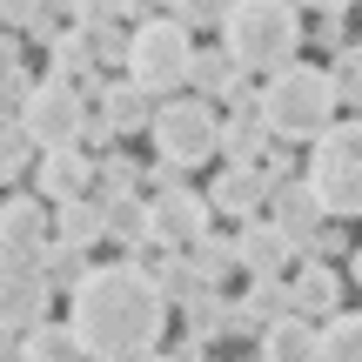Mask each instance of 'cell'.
<instances>
[{"mask_svg":"<svg viewBox=\"0 0 362 362\" xmlns=\"http://www.w3.org/2000/svg\"><path fill=\"white\" fill-rule=\"evenodd\" d=\"M67 329H74L81 356L128 362V356H161L168 336V296H161L155 269L134 255L107 262V269H81V282L67 288Z\"/></svg>","mask_w":362,"mask_h":362,"instance_id":"cell-1","label":"cell"},{"mask_svg":"<svg viewBox=\"0 0 362 362\" xmlns=\"http://www.w3.org/2000/svg\"><path fill=\"white\" fill-rule=\"evenodd\" d=\"M215 27H221V54L242 74H269V67L296 61V47H302L296 0H228Z\"/></svg>","mask_w":362,"mask_h":362,"instance_id":"cell-2","label":"cell"},{"mask_svg":"<svg viewBox=\"0 0 362 362\" xmlns=\"http://www.w3.org/2000/svg\"><path fill=\"white\" fill-rule=\"evenodd\" d=\"M255 115L269 128V141H309L322 121H336V88H329L322 67L282 61L269 67V88L255 94Z\"/></svg>","mask_w":362,"mask_h":362,"instance_id":"cell-3","label":"cell"},{"mask_svg":"<svg viewBox=\"0 0 362 362\" xmlns=\"http://www.w3.org/2000/svg\"><path fill=\"white\" fill-rule=\"evenodd\" d=\"M309 141H315V148H309L302 181L315 188L322 215L349 221L356 208H362V128H356V121H322Z\"/></svg>","mask_w":362,"mask_h":362,"instance_id":"cell-4","label":"cell"},{"mask_svg":"<svg viewBox=\"0 0 362 362\" xmlns=\"http://www.w3.org/2000/svg\"><path fill=\"white\" fill-rule=\"evenodd\" d=\"M188 27L175 21V13H148V21H134L128 34V81L134 88H148L161 101V94H181V81H188Z\"/></svg>","mask_w":362,"mask_h":362,"instance_id":"cell-5","label":"cell"},{"mask_svg":"<svg viewBox=\"0 0 362 362\" xmlns=\"http://www.w3.org/2000/svg\"><path fill=\"white\" fill-rule=\"evenodd\" d=\"M215 101L208 94H161L155 115H148V134H155L161 161L168 168H202V161H215Z\"/></svg>","mask_w":362,"mask_h":362,"instance_id":"cell-6","label":"cell"},{"mask_svg":"<svg viewBox=\"0 0 362 362\" xmlns=\"http://www.w3.org/2000/svg\"><path fill=\"white\" fill-rule=\"evenodd\" d=\"M81 115H88V101H81L74 81L47 74V81H27L21 94V128L34 148H74L81 141Z\"/></svg>","mask_w":362,"mask_h":362,"instance_id":"cell-7","label":"cell"},{"mask_svg":"<svg viewBox=\"0 0 362 362\" xmlns=\"http://www.w3.org/2000/svg\"><path fill=\"white\" fill-rule=\"evenodd\" d=\"M202 228H208V194L181 188V181H161V188L148 194V242L181 248L188 235H202Z\"/></svg>","mask_w":362,"mask_h":362,"instance_id":"cell-8","label":"cell"},{"mask_svg":"<svg viewBox=\"0 0 362 362\" xmlns=\"http://www.w3.org/2000/svg\"><path fill=\"white\" fill-rule=\"evenodd\" d=\"M47 302H54V288L40 282L34 262L0 255V322H7V329H27V322H40V315H47Z\"/></svg>","mask_w":362,"mask_h":362,"instance_id":"cell-9","label":"cell"},{"mask_svg":"<svg viewBox=\"0 0 362 362\" xmlns=\"http://www.w3.org/2000/svg\"><path fill=\"white\" fill-rule=\"evenodd\" d=\"M248 228L235 235V269L248 275V282H275V275L296 262V248H288V235L275 228V221H255V215H242Z\"/></svg>","mask_w":362,"mask_h":362,"instance_id":"cell-10","label":"cell"},{"mask_svg":"<svg viewBox=\"0 0 362 362\" xmlns=\"http://www.w3.org/2000/svg\"><path fill=\"white\" fill-rule=\"evenodd\" d=\"M262 194H269V168H262V161H242V155H228L221 175L208 181V208H221V215H235V221L255 215Z\"/></svg>","mask_w":362,"mask_h":362,"instance_id":"cell-11","label":"cell"},{"mask_svg":"<svg viewBox=\"0 0 362 362\" xmlns=\"http://www.w3.org/2000/svg\"><path fill=\"white\" fill-rule=\"evenodd\" d=\"M262 202H269V221L288 235V242H302L315 221H329V215H322V202H315V188H309V181H302L296 168H288V175H275Z\"/></svg>","mask_w":362,"mask_h":362,"instance_id":"cell-12","label":"cell"},{"mask_svg":"<svg viewBox=\"0 0 362 362\" xmlns=\"http://www.w3.org/2000/svg\"><path fill=\"white\" fill-rule=\"evenodd\" d=\"M40 248H47V202H40V194H13V202H0V255L34 262Z\"/></svg>","mask_w":362,"mask_h":362,"instance_id":"cell-13","label":"cell"},{"mask_svg":"<svg viewBox=\"0 0 362 362\" xmlns=\"http://www.w3.org/2000/svg\"><path fill=\"white\" fill-rule=\"evenodd\" d=\"M94 115L107 121V134H115V141H128V134H148L155 94H148V88H134V81H107V88L94 94Z\"/></svg>","mask_w":362,"mask_h":362,"instance_id":"cell-14","label":"cell"},{"mask_svg":"<svg viewBox=\"0 0 362 362\" xmlns=\"http://www.w3.org/2000/svg\"><path fill=\"white\" fill-rule=\"evenodd\" d=\"M88 181H94V161H88V148H40V168H34V188H40V202H61V194H88Z\"/></svg>","mask_w":362,"mask_h":362,"instance_id":"cell-15","label":"cell"},{"mask_svg":"<svg viewBox=\"0 0 362 362\" xmlns=\"http://www.w3.org/2000/svg\"><path fill=\"white\" fill-rule=\"evenodd\" d=\"M262 356L269 362H309V356H322V329L309 315L282 309L275 322H262Z\"/></svg>","mask_w":362,"mask_h":362,"instance_id":"cell-16","label":"cell"},{"mask_svg":"<svg viewBox=\"0 0 362 362\" xmlns=\"http://www.w3.org/2000/svg\"><path fill=\"white\" fill-rule=\"evenodd\" d=\"M47 242L94 248V242H101V202H94V194H61L54 215H47Z\"/></svg>","mask_w":362,"mask_h":362,"instance_id":"cell-17","label":"cell"},{"mask_svg":"<svg viewBox=\"0 0 362 362\" xmlns=\"http://www.w3.org/2000/svg\"><path fill=\"white\" fill-rule=\"evenodd\" d=\"M101 235L134 255V248L148 242V202H141L134 188H107V194H101Z\"/></svg>","mask_w":362,"mask_h":362,"instance_id":"cell-18","label":"cell"},{"mask_svg":"<svg viewBox=\"0 0 362 362\" xmlns=\"http://www.w3.org/2000/svg\"><path fill=\"white\" fill-rule=\"evenodd\" d=\"M215 155H242V161H262V155H269V128H262V115H255V94H242L235 115L215 128Z\"/></svg>","mask_w":362,"mask_h":362,"instance_id":"cell-19","label":"cell"},{"mask_svg":"<svg viewBox=\"0 0 362 362\" xmlns=\"http://www.w3.org/2000/svg\"><path fill=\"white\" fill-rule=\"evenodd\" d=\"M282 288H288V309H296V315H329L336 296H342L336 269H322V262H309V269H302L296 282H282Z\"/></svg>","mask_w":362,"mask_h":362,"instance_id":"cell-20","label":"cell"},{"mask_svg":"<svg viewBox=\"0 0 362 362\" xmlns=\"http://www.w3.org/2000/svg\"><path fill=\"white\" fill-rule=\"evenodd\" d=\"M21 356L27 362H74L81 342H74V329H67V322H47V315H40V322L21 329Z\"/></svg>","mask_w":362,"mask_h":362,"instance_id":"cell-21","label":"cell"},{"mask_svg":"<svg viewBox=\"0 0 362 362\" xmlns=\"http://www.w3.org/2000/svg\"><path fill=\"white\" fill-rule=\"evenodd\" d=\"M235 81H242V67H235L221 47H208V54L194 47V54H188V81H181V88H194V94L215 101V94H235Z\"/></svg>","mask_w":362,"mask_h":362,"instance_id":"cell-22","label":"cell"},{"mask_svg":"<svg viewBox=\"0 0 362 362\" xmlns=\"http://www.w3.org/2000/svg\"><path fill=\"white\" fill-rule=\"evenodd\" d=\"M181 255L194 262V275H202V282H221V275L235 269V242H228V235H215V228L188 235V242H181Z\"/></svg>","mask_w":362,"mask_h":362,"instance_id":"cell-23","label":"cell"},{"mask_svg":"<svg viewBox=\"0 0 362 362\" xmlns=\"http://www.w3.org/2000/svg\"><path fill=\"white\" fill-rule=\"evenodd\" d=\"M47 54H54V74L74 81V74H88V67H94V34H88V27H54Z\"/></svg>","mask_w":362,"mask_h":362,"instance_id":"cell-24","label":"cell"},{"mask_svg":"<svg viewBox=\"0 0 362 362\" xmlns=\"http://www.w3.org/2000/svg\"><path fill=\"white\" fill-rule=\"evenodd\" d=\"M34 269H40V282H47V288H74V282H81V269H88V248L47 242V248L34 255Z\"/></svg>","mask_w":362,"mask_h":362,"instance_id":"cell-25","label":"cell"},{"mask_svg":"<svg viewBox=\"0 0 362 362\" xmlns=\"http://www.w3.org/2000/svg\"><path fill=\"white\" fill-rule=\"evenodd\" d=\"M362 349V315L356 309H329V322H322V356H342L349 362Z\"/></svg>","mask_w":362,"mask_h":362,"instance_id":"cell-26","label":"cell"},{"mask_svg":"<svg viewBox=\"0 0 362 362\" xmlns=\"http://www.w3.org/2000/svg\"><path fill=\"white\" fill-rule=\"evenodd\" d=\"M329 88H336V101H356V81H362V54L356 40H336V67H322Z\"/></svg>","mask_w":362,"mask_h":362,"instance_id":"cell-27","label":"cell"},{"mask_svg":"<svg viewBox=\"0 0 362 362\" xmlns=\"http://www.w3.org/2000/svg\"><path fill=\"white\" fill-rule=\"evenodd\" d=\"M155 282H161V296H168V302H181V296H194V288H202V275H194V262L175 248V255L155 269Z\"/></svg>","mask_w":362,"mask_h":362,"instance_id":"cell-28","label":"cell"},{"mask_svg":"<svg viewBox=\"0 0 362 362\" xmlns=\"http://www.w3.org/2000/svg\"><path fill=\"white\" fill-rule=\"evenodd\" d=\"M221 7H228V0H161V13H175L188 34H194V27H215Z\"/></svg>","mask_w":362,"mask_h":362,"instance_id":"cell-29","label":"cell"},{"mask_svg":"<svg viewBox=\"0 0 362 362\" xmlns=\"http://www.w3.org/2000/svg\"><path fill=\"white\" fill-rule=\"evenodd\" d=\"M74 27H128V13H121V0H74Z\"/></svg>","mask_w":362,"mask_h":362,"instance_id":"cell-30","label":"cell"},{"mask_svg":"<svg viewBox=\"0 0 362 362\" xmlns=\"http://www.w3.org/2000/svg\"><path fill=\"white\" fill-rule=\"evenodd\" d=\"M128 61V34L121 27H94V67H121Z\"/></svg>","mask_w":362,"mask_h":362,"instance_id":"cell-31","label":"cell"},{"mask_svg":"<svg viewBox=\"0 0 362 362\" xmlns=\"http://www.w3.org/2000/svg\"><path fill=\"white\" fill-rule=\"evenodd\" d=\"M94 175H101V188H134V181H141V168H134L128 155H101Z\"/></svg>","mask_w":362,"mask_h":362,"instance_id":"cell-32","label":"cell"},{"mask_svg":"<svg viewBox=\"0 0 362 362\" xmlns=\"http://www.w3.org/2000/svg\"><path fill=\"white\" fill-rule=\"evenodd\" d=\"M27 155H34V141H0V181H13V175H27Z\"/></svg>","mask_w":362,"mask_h":362,"instance_id":"cell-33","label":"cell"},{"mask_svg":"<svg viewBox=\"0 0 362 362\" xmlns=\"http://www.w3.org/2000/svg\"><path fill=\"white\" fill-rule=\"evenodd\" d=\"M21 94H13V88H0V141H21Z\"/></svg>","mask_w":362,"mask_h":362,"instance_id":"cell-34","label":"cell"},{"mask_svg":"<svg viewBox=\"0 0 362 362\" xmlns=\"http://www.w3.org/2000/svg\"><path fill=\"white\" fill-rule=\"evenodd\" d=\"M315 40H322V47H336V40H349V21H342L336 7H322V21H315Z\"/></svg>","mask_w":362,"mask_h":362,"instance_id":"cell-35","label":"cell"},{"mask_svg":"<svg viewBox=\"0 0 362 362\" xmlns=\"http://www.w3.org/2000/svg\"><path fill=\"white\" fill-rule=\"evenodd\" d=\"M34 13H47V21L61 27V21H74V0H34Z\"/></svg>","mask_w":362,"mask_h":362,"instance_id":"cell-36","label":"cell"},{"mask_svg":"<svg viewBox=\"0 0 362 362\" xmlns=\"http://www.w3.org/2000/svg\"><path fill=\"white\" fill-rule=\"evenodd\" d=\"M121 13L128 21H148V13H161V0H121Z\"/></svg>","mask_w":362,"mask_h":362,"instance_id":"cell-37","label":"cell"},{"mask_svg":"<svg viewBox=\"0 0 362 362\" xmlns=\"http://www.w3.org/2000/svg\"><path fill=\"white\" fill-rule=\"evenodd\" d=\"M0 356H21V329H7V322H0Z\"/></svg>","mask_w":362,"mask_h":362,"instance_id":"cell-38","label":"cell"},{"mask_svg":"<svg viewBox=\"0 0 362 362\" xmlns=\"http://www.w3.org/2000/svg\"><path fill=\"white\" fill-rule=\"evenodd\" d=\"M296 7H315V13H322V7H336V13H349L356 0H296Z\"/></svg>","mask_w":362,"mask_h":362,"instance_id":"cell-39","label":"cell"},{"mask_svg":"<svg viewBox=\"0 0 362 362\" xmlns=\"http://www.w3.org/2000/svg\"><path fill=\"white\" fill-rule=\"evenodd\" d=\"M0 27H7V21H0Z\"/></svg>","mask_w":362,"mask_h":362,"instance_id":"cell-40","label":"cell"}]
</instances>
